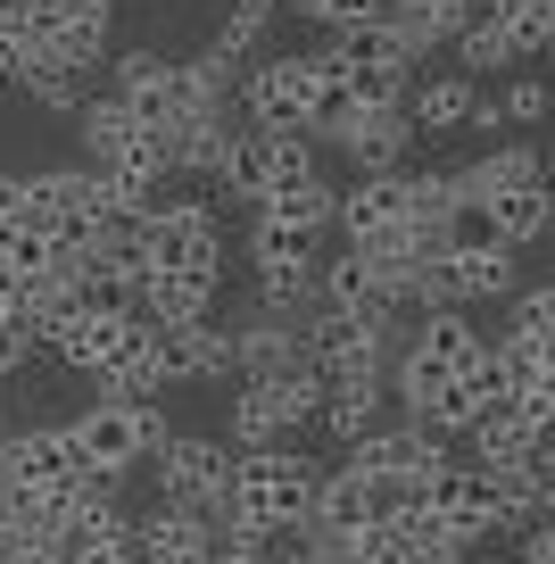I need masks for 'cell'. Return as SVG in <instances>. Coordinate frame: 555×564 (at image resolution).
Returning a JSON list of instances; mask_svg holds the SVG:
<instances>
[{"label": "cell", "instance_id": "1", "mask_svg": "<svg viewBox=\"0 0 555 564\" xmlns=\"http://www.w3.org/2000/svg\"><path fill=\"white\" fill-rule=\"evenodd\" d=\"M315 481L324 465L307 448H258V457H232V490H225V523L282 540V531H307L315 514Z\"/></svg>", "mask_w": 555, "mask_h": 564}, {"label": "cell", "instance_id": "2", "mask_svg": "<svg viewBox=\"0 0 555 564\" xmlns=\"http://www.w3.org/2000/svg\"><path fill=\"white\" fill-rule=\"evenodd\" d=\"M150 232V274H199V282H225V216H216L208 192L192 183H166L157 208L141 216Z\"/></svg>", "mask_w": 555, "mask_h": 564}, {"label": "cell", "instance_id": "3", "mask_svg": "<svg viewBox=\"0 0 555 564\" xmlns=\"http://www.w3.org/2000/svg\"><path fill=\"white\" fill-rule=\"evenodd\" d=\"M174 423L157 415V406H124V399H91L84 415H67V441L75 457H84V474H133V465L157 457V441H166Z\"/></svg>", "mask_w": 555, "mask_h": 564}, {"label": "cell", "instance_id": "4", "mask_svg": "<svg viewBox=\"0 0 555 564\" xmlns=\"http://www.w3.org/2000/svg\"><path fill=\"white\" fill-rule=\"evenodd\" d=\"M225 490H232V448L216 432H166L157 441V507L225 523Z\"/></svg>", "mask_w": 555, "mask_h": 564}, {"label": "cell", "instance_id": "5", "mask_svg": "<svg viewBox=\"0 0 555 564\" xmlns=\"http://www.w3.org/2000/svg\"><path fill=\"white\" fill-rule=\"evenodd\" d=\"M249 274H258V307L265 316H307L315 307V274H324V232H291V225H249Z\"/></svg>", "mask_w": 555, "mask_h": 564}, {"label": "cell", "instance_id": "6", "mask_svg": "<svg viewBox=\"0 0 555 564\" xmlns=\"http://www.w3.org/2000/svg\"><path fill=\"white\" fill-rule=\"evenodd\" d=\"M331 51H340V75H348V91H357V108H406V91H415V75H423V58L406 51L390 25L331 34Z\"/></svg>", "mask_w": 555, "mask_h": 564}, {"label": "cell", "instance_id": "7", "mask_svg": "<svg viewBox=\"0 0 555 564\" xmlns=\"http://www.w3.org/2000/svg\"><path fill=\"white\" fill-rule=\"evenodd\" d=\"M307 91H315V67L307 51H274L241 75V133H307Z\"/></svg>", "mask_w": 555, "mask_h": 564}, {"label": "cell", "instance_id": "8", "mask_svg": "<svg viewBox=\"0 0 555 564\" xmlns=\"http://www.w3.org/2000/svg\"><path fill=\"white\" fill-rule=\"evenodd\" d=\"M75 474H84V457H75L67 423H18V432H0V490L58 498Z\"/></svg>", "mask_w": 555, "mask_h": 564}, {"label": "cell", "instance_id": "9", "mask_svg": "<svg viewBox=\"0 0 555 564\" xmlns=\"http://www.w3.org/2000/svg\"><path fill=\"white\" fill-rule=\"evenodd\" d=\"M415 507H423V514H439V523H448L456 540L472 547V556H481V547H498V540H505L498 507H489V481L472 474V465H456V457L439 465L432 481H415Z\"/></svg>", "mask_w": 555, "mask_h": 564}, {"label": "cell", "instance_id": "10", "mask_svg": "<svg viewBox=\"0 0 555 564\" xmlns=\"http://www.w3.org/2000/svg\"><path fill=\"white\" fill-rule=\"evenodd\" d=\"M42 58H58V67H100L108 51H117V0H58L51 18L34 25Z\"/></svg>", "mask_w": 555, "mask_h": 564}, {"label": "cell", "instance_id": "11", "mask_svg": "<svg viewBox=\"0 0 555 564\" xmlns=\"http://www.w3.org/2000/svg\"><path fill=\"white\" fill-rule=\"evenodd\" d=\"M348 465H357V474H373V481H406V490H415V481H432L439 465H448V441L399 415V423H382L373 441L348 448Z\"/></svg>", "mask_w": 555, "mask_h": 564}, {"label": "cell", "instance_id": "12", "mask_svg": "<svg viewBox=\"0 0 555 564\" xmlns=\"http://www.w3.org/2000/svg\"><path fill=\"white\" fill-rule=\"evenodd\" d=\"M382 415H390V373H340V382H324V406H315L324 441H340V448L373 441Z\"/></svg>", "mask_w": 555, "mask_h": 564}, {"label": "cell", "instance_id": "13", "mask_svg": "<svg viewBox=\"0 0 555 564\" xmlns=\"http://www.w3.org/2000/svg\"><path fill=\"white\" fill-rule=\"evenodd\" d=\"M348 166L357 175H399L406 159H415V117L406 108H357V124L340 133Z\"/></svg>", "mask_w": 555, "mask_h": 564}, {"label": "cell", "instance_id": "14", "mask_svg": "<svg viewBox=\"0 0 555 564\" xmlns=\"http://www.w3.org/2000/svg\"><path fill=\"white\" fill-rule=\"evenodd\" d=\"M406 166L399 175H357V183H340V208H331V225L348 232V241H373V232H390V225H406Z\"/></svg>", "mask_w": 555, "mask_h": 564}, {"label": "cell", "instance_id": "15", "mask_svg": "<svg viewBox=\"0 0 555 564\" xmlns=\"http://www.w3.org/2000/svg\"><path fill=\"white\" fill-rule=\"evenodd\" d=\"M472 108H481V84H472V75H456V67L415 75V91H406L415 141H423V133H472Z\"/></svg>", "mask_w": 555, "mask_h": 564}, {"label": "cell", "instance_id": "16", "mask_svg": "<svg viewBox=\"0 0 555 564\" xmlns=\"http://www.w3.org/2000/svg\"><path fill=\"white\" fill-rule=\"evenodd\" d=\"M382 25H390L415 58H432V51H456V34L472 25V0H390Z\"/></svg>", "mask_w": 555, "mask_h": 564}, {"label": "cell", "instance_id": "17", "mask_svg": "<svg viewBox=\"0 0 555 564\" xmlns=\"http://www.w3.org/2000/svg\"><path fill=\"white\" fill-rule=\"evenodd\" d=\"M241 141V124H232V108H216V117H192L166 133V159H174V183H216V166H225V150Z\"/></svg>", "mask_w": 555, "mask_h": 564}, {"label": "cell", "instance_id": "18", "mask_svg": "<svg viewBox=\"0 0 555 564\" xmlns=\"http://www.w3.org/2000/svg\"><path fill=\"white\" fill-rule=\"evenodd\" d=\"M133 133H141V124L124 117V100H117V91H91V100L75 108V150H84V166H91V175H108V166H117L124 150H133Z\"/></svg>", "mask_w": 555, "mask_h": 564}, {"label": "cell", "instance_id": "19", "mask_svg": "<svg viewBox=\"0 0 555 564\" xmlns=\"http://www.w3.org/2000/svg\"><path fill=\"white\" fill-rule=\"evenodd\" d=\"M547 225H555V166H547V175H531V183H514V192H498V199H489V232H498L505 249L538 241Z\"/></svg>", "mask_w": 555, "mask_h": 564}, {"label": "cell", "instance_id": "20", "mask_svg": "<svg viewBox=\"0 0 555 564\" xmlns=\"http://www.w3.org/2000/svg\"><path fill=\"white\" fill-rule=\"evenodd\" d=\"M531 175H547V159H538L531 141H498V150H481L472 166H456V199H498V192H514V183H531Z\"/></svg>", "mask_w": 555, "mask_h": 564}, {"label": "cell", "instance_id": "21", "mask_svg": "<svg viewBox=\"0 0 555 564\" xmlns=\"http://www.w3.org/2000/svg\"><path fill=\"white\" fill-rule=\"evenodd\" d=\"M448 291H456V307L514 300V291H522V265H514V249H505V241H489V249H465V258H448Z\"/></svg>", "mask_w": 555, "mask_h": 564}, {"label": "cell", "instance_id": "22", "mask_svg": "<svg viewBox=\"0 0 555 564\" xmlns=\"http://www.w3.org/2000/svg\"><path fill=\"white\" fill-rule=\"evenodd\" d=\"M225 282H199V274H150L141 282V324H208Z\"/></svg>", "mask_w": 555, "mask_h": 564}, {"label": "cell", "instance_id": "23", "mask_svg": "<svg viewBox=\"0 0 555 564\" xmlns=\"http://www.w3.org/2000/svg\"><path fill=\"white\" fill-rule=\"evenodd\" d=\"M274 9L282 0H225V18H216V34H208V58H225V67L241 75L249 58L265 51V34H274Z\"/></svg>", "mask_w": 555, "mask_h": 564}, {"label": "cell", "instance_id": "24", "mask_svg": "<svg viewBox=\"0 0 555 564\" xmlns=\"http://www.w3.org/2000/svg\"><path fill=\"white\" fill-rule=\"evenodd\" d=\"M331 208H340V183H331V175L282 183V192H265V199H258L265 225H291V232H331Z\"/></svg>", "mask_w": 555, "mask_h": 564}, {"label": "cell", "instance_id": "25", "mask_svg": "<svg viewBox=\"0 0 555 564\" xmlns=\"http://www.w3.org/2000/svg\"><path fill=\"white\" fill-rule=\"evenodd\" d=\"M514 58H522V51H514V34H505L489 9H472V25L456 34V75H472V84H481V75L514 67Z\"/></svg>", "mask_w": 555, "mask_h": 564}, {"label": "cell", "instance_id": "26", "mask_svg": "<svg viewBox=\"0 0 555 564\" xmlns=\"http://www.w3.org/2000/svg\"><path fill=\"white\" fill-rule=\"evenodd\" d=\"M150 366H157V390L199 382V324H150Z\"/></svg>", "mask_w": 555, "mask_h": 564}, {"label": "cell", "instance_id": "27", "mask_svg": "<svg viewBox=\"0 0 555 564\" xmlns=\"http://www.w3.org/2000/svg\"><path fill=\"white\" fill-rule=\"evenodd\" d=\"M18 91H25L34 108H51V117H75V108L91 100V75H84V67H58V58H42V67L25 75Z\"/></svg>", "mask_w": 555, "mask_h": 564}, {"label": "cell", "instance_id": "28", "mask_svg": "<svg viewBox=\"0 0 555 564\" xmlns=\"http://www.w3.org/2000/svg\"><path fill=\"white\" fill-rule=\"evenodd\" d=\"M489 18L514 34V51H522V58L555 51V0H489Z\"/></svg>", "mask_w": 555, "mask_h": 564}, {"label": "cell", "instance_id": "29", "mask_svg": "<svg viewBox=\"0 0 555 564\" xmlns=\"http://www.w3.org/2000/svg\"><path fill=\"white\" fill-rule=\"evenodd\" d=\"M258 141H265V192L324 175V159H315V141H307V133H258Z\"/></svg>", "mask_w": 555, "mask_h": 564}, {"label": "cell", "instance_id": "30", "mask_svg": "<svg viewBox=\"0 0 555 564\" xmlns=\"http://www.w3.org/2000/svg\"><path fill=\"white\" fill-rule=\"evenodd\" d=\"M505 333L555 357V282H531V291H514V316H505Z\"/></svg>", "mask_w": 555, "mask_h": 564}, {"label": "cell", "instance_id": "31", "mask_svg": "<svg viewBox=\"0 0 555 564\" xmlns=\"http://www.w3.org/2000/svg\"><path fill=\"white\" fill-rule=\"evenodd\" d=\"M307 25H324V34H357V25H382L390 0H291Z\"/></svg>", "mask_w": 555, "mask_h": 564}, {"label": "cell", "instance_id": "32", "mask_svg": "<svg viewBox=\"0 0 555 564\" xmlns=\"http://www.w3.org/2000/svg\"><path fill=\"white\" fill-rule=\"evenodd\" d=\"M34 67H42V42H34V25L0 9V84H25Z\"/></svg>", "mask_w": 555, "mask_h": 564}, {"label": "cell", "instance_id": "33", "mask_svg": "<svg viewBox=\"0 0 555 564\" xmlns=\"http://www.w3.org/2000/svg\"><path fill=\"white\" fill-rule=\"evenodd\" d=\"M232 373H241V333H232V324H199V382H232Z\"/></svg>", "mask_w": 555, "mask_h": 564}, {"label": "cell", "instance_id": "34", "mask_svg": "<svg viewBox=\"0 0 555 564\" xmlns=\"http://www.w3.org/2000/svg\"><path fill=\"white\" fill-rule=\"evenodd\" d=\"M547 108H555V91L538 84V75H514V84L498 91V117H505V124H538Z\"/></svg>", "mask_w": 555, "mask_h": 564}, {"label": "cell", "instance_id": "35", "mask_svg": "<svg viewBox=\"0 0 555 564\" xmlns=\"http://www.w3.org/2000/svg\"><path fill=\"white\" fill-rule=\"evenodd\" d=\"M25 366H34V340H25L18 316H0V382H18Z\"/></svg>", "mask_w": 555, "mask_h": 564}, {"label": "cell", "instance_id": "36", "mask_svg": "<svg viewBox=\"0 0 555 564\" xmlns=\"http://www.w3.org/2000/svg\"><path fill=\"white\" fill-rule=\"evenodd\" d=\"M58 564H133V547H124V531H117V540H67Z\"/></svg>", "mask_w": 555, "mask_h": 564}, {"label": "cell", "instance_id": "37", "mask_svg": "<svg viewBox=\"0 0 555 564\" xmlns=\"http://www.w3.org/2000/svg\"><path fill=\"white\" fill-rule=\"evenodd\" d=\"M357 564H415V556H406V547H399V540H382V531H373V540H364V547H357Z\"/></svg>", "mask_w": 555, "mask_h": 564}, {"label": "cell", "instance_id": "38", "mask_svg": "<svg viewBox=\"0 0 555 564\" xmlns=\"http://www.w3.org/2000/svg\"><path fill=\"white\" fill-rule=\"evenodd\" d=\"M25 291H34V282H25V274H9V265H0V316H18V307H25Z\"/></svg>", "mask_w": 555, "mask_h": 564}, {"label": "cell", "instance_id": "39", "mask_svg": "<svg viewBox=\"0 0 555 564\" xmlns=\"http://www.w3.org/2000/svg\"><path fill=\"white\" fill-rule=\"evenodd\" d=\"M0 9H9V18H25V25H42L58 9V0H0Z\"/></svg>", "mask_w": 555, "mask_h": 564}, {"label": "cell", "instance_id": "40", "mask_svg": "<svg viewBox=\"0 0 555 564\" xmlns=\"http://www.w3.org/2000/svg\"><path fill=\"white\" fill-rule=\"evenodd\" d=\"M18 225V175H0V232Z\"/></svg>", "mask_w": 555, "mask_h": 564}, {"label": "cell", "instance_id": "41", "mask_svg": "<svg viewBox=\"0 0 555 564\" xmlns=\"http://www.w3.org/2000/svg\"><path fill=\"white\" fill-rule=\"evenodd\" d=\"M150 9H157V0H150Z\"/></svg>", "mask_w": 555, "mask_h": 564}]
</instances>
